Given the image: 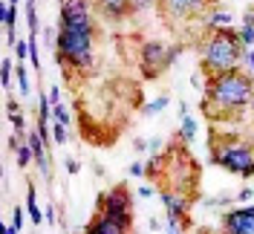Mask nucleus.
<instances>
[{"label":"nucleus","instance_id":"1","mask_svg":"<svg viewBox=\"0 0 254 234\" xmlns=\"http://www.w3.org/2000/svg\"><path fill=\"white\" fill-rule=\"evenodd\" d=\"M254 98V84L252 78L246 76L243 70H228L220 76L205 78V101L202 110L208 116H237L246 104H252Z\"/></svg>","mask_w":254,"mask_h":234},{"label":"nucleus","instance_id":"2","mask_svg":"<svg viewBox=\"0 0 254 234\" xmlns=\"http://www.w3.org/2000/svg\"><path fill=\"white\" fill-rule=\"evenodd\" d=\"M243 41H240L237 29H211L208 38L199 47V67L205 78L228 73V70H237L240 58H243Z\"/></svg>","mask_w":254,"mask_h":234},{"label":"nucleus","instance_id":"3","mask_svg":"<svg viewBox=\"0 0 254 234\" xmlns=\"http://www.w3.org/2000/svg\"><path fill=\"white\" fill-rule=\"evenodd\" d=\"M211 165H220L222 171L234 173L240 179H249L254 176V145L246 139H217L211 142V156H208Z\"/></svg>","mask_w":254,"mask_h":234},{"label":"nucleus","instance_id":"4","mask_svg":"<svg viewBox=\"0 0 254 234\" xmlns=\"http://www.w3.org/2000/svg\"><path fill=\"white\" fill-rule=\"evenodd\" d=\"M55 55H58V61H61L64 73H66V67H69V70H75L81 76H87L95 67V35H78V32L58 29Z\"/></svg>","mask_w":254,"mask_h":234},{"label":"nucleus","instance_id":"5","mask_svg":"<svg viewBox=\"0 0 254 234\" xmlns=\"http://www.w3.org/2000/svg\"><path fill=\"white\" fill-rule=\"evenodd\" d=\"M165 162L162 171H165V188H174V191H182L196 200V188H199V165L190 159L182 148H171L165 154Z\"/></svg>","mask_w":254,"mask_h":234},{"label":"nucleus","instance_id":"6","mask_svg":"<svg viewBox=\"0 0 254 234\" xmlns=\"http://www.w3.org/2000/svg\"><path fill=\"white\" fill-rule=\"evenodd\" d=\"M95 208L107 217L119 220L125 226H133V191L125 182H116L113 188H107L104 194H98Z\"/></svg>","mask_w":254,"mask_h":234},{"label":"nucleus","instance_id":"7","mask_svg":"<svg viewBox=\"0 0 254 234\" xmlns=\"http://www.w3.org/2000/svg\"><path fill=\"white\" fill-rule=\"evenodd\" d=\"M58 3H61L58 29L78 32V35H95V20H93L90 0H58Z\"/></svg>","mask_w":254,"mask_h":234},{"label":"nucleus","instance_id":"8","mask_svg":"<svg viewBox=\"0 0 254 234\" xmlns=\"http://www.w3.org/2000/svg\"><path fill=\"white\" fill-rule=\"evenodd\" d=\"M220 0H159V12L171 23H182L190 17H205L217 9Z\"/></svg>","mask_w":254,"mask_h":234},{"label":"nucleus","instance_id":"9","mask_svg":"<svg viewBox=\"0 0 254 234\" xmlns=\"http://www.w3.org/2000/svg\"><path fill=\"white\" fill-rule=\"evenodd\" d=\"M139 70L144 78H159L165 70H171L168 61V47L162 41H144L139 49Z\"/></svg>","mask_w":254,"mask_h":234},{"label":"nucleus","instance_id":"10","mask_svg":"<svg viewBox=\"0 0 254 234\" xmlns=\"http://www.w3.org/2000/svg\"><path fill=\"white\" fill-rule=\"evenodd\" d=\"M222 234H254V205L228 208L220 217Z\"/></svg>","mask_w":254,"mask_h":234},{"label":"nucleus","instance_id":"11","mask_svg":"<svg viewBox=\"0 0 254 234\" xmlns=\"http://www.w3.org/2000/svg\"><path fill=\"white\" fill-rule=\"evenodd\" d=\"M159 197L165 203V211L168 217H176V220H188L190 214V205H193V197L182 194V191H174V188H159Z\"/></svg>","mask_w":254,"mask_h":234},{"label":"nucleus","instance_id":"12","mask_svg":"<svg viewBox=\"0 0 254 234\" xmlns=\"http://www.w3.org/2000/svg\"><path fill=\"white\" fill-rule=\"evenodd\" d=\"M84 234H133V226H125V223H119V220H113L98 211L90 220V226L84 229Z\"/></svg>","mask_w":254,"mask_h":234},{"label":"nucleus","instance_id":"13","mask_svg":"<svg viewBox=\"0 0 254 234\" xmlns=\"http://www.w3.org/2000/svg\"><path fill=\"white\" fill-rule=\"evenodd\" d=\"M93 6L107 20H125L133 12V0H93Z\"/></svg>","mask_w":254,"mask_h":234},{"label":"nucleus","instance_id":"14","mask_svg":"<svg viewBox=\"0 0 254 234\" xmlns=\"http://www.w3.org/2000/svg\"><path fill=\"white\" fill-rule=\"evenodd\" d=\"M23 208H26V214H29V220L35 223V226L44 223V208L38 205V188L32 185V182L26 185V205H23Z\"/></svg>","mask_w":254,"mask_h":234},{"label":"nucleus","instance_id":"15","mask_svg":"<svg viewBox=\"0 0 254 234\" xmlns=\"http://www.w3.org/2000/svg\"><path fill=\"white\" fill-rule=\"evenodd\" d=\"M202 20H205L208 32H211V29H231V20H234V17H231V12H225V9H214V12H208Z\"/></svg>","mask_w":254,"mask_h":234},{"label":"nucleus","instance_id":"16","mask_svg":"<svg viewBox=\"0 0 254 234\" xmlns=\"http://www.w3.org/2000/svg\"><path fill=\"white\" fill-rule=\"evenodd\" d=\"M240 41H243V47L246 49H254V12L252 9H246V15H243V26L237 29Z\"/></svg>","mask_w":254,"mask_h":234},{"label":"nucleus","instance_id":"17","mask_svg":"<svg viewBox=\"0 0 254 234\" xmlns=\"http://www.w3.org/2000/svg\"><path fill=\"white\" fill-rule=\"evenodd\" d=\"M196 130L199 127H196V119L193 116H179V133L176 136H179L182 145H190V142L196 139Z\"/></svg>","mask_w":254,"mask_h":234},{"label":"nucleus","instance_id":"18","mask_svg":"<svg viewBox=\"0 0 254 234\" xmlns=\"http://www.w3.org/2000/svg\"><path fill=\"white\" fill-rule=\"evenodd\" d=\"M15 67H17V64L12 61V58H3V61H0V84H3V90H6V93H9V87H12Z\"/></svg>","mask_w":254,"mask_h":234},{"label":"nucleus","instance_id":"19","mask_svg":"<svg viewBox=\"0 0 254 234\" xmlns=\"http://www.w3.org/2000/svg\"><path fill=\"white\" fill-rule=\"evenodd\" d=\"M15 81H17V87H20V98L23 95H29V70H26V64H17L15 67Z\"/></svg>","mask_w":254,"mask_h":234},{"label":"nucleus","instance_id":"20","mask_svg":"<svg viewBox=\"0 0 254 234\" xmlns=\"http://www.w3.org/2000/svg\"><path fill=\"white\" fill-rule=\"evenodd\" d=\"M26 26H29V35H41V20H38V3H26Z\"/></svg>","mask_w":254,"mask_h":234},{"label":"nucleus","instance_id":"21","mask_svg":"<svg viewBox=\"0 0 254 234\" xmlns=\"http://www.w3.org/2000/svg\"><path fill=\"white\" fill-rule=\"evenodd\" d=\"M38 122H52V101H49V95H44L41 90V98H38Z\"/></svg>","mask_w":254,"mask_h":234},{"label":"nucleus","instance_id":"22","mask_svg":"<svg viewBox=\"0 0 254 234\" xmlns=\"http://www.w3.org/2000/svg\"><path fill=\"white\" fill-rule=\"evenodd\" d=\"M26 41H29V64H32V70H41L44 64H41V44H38V35H29Z\"/></svg>","mask_w":254,"mask_h":234},{"label":"nucleus","instance_id":"23","mask_svg":"<svg viewBox=\"0 0 254 234\" xmlns=\"http://www.w3.org/2000/svg\"><path fill=\"white\" fill-rule=\"evenodd\" d=\"M168 104H171V95H159V98H153L150 104H144L142 113H144V116H156V113H162Z\"/></svg>","mask_w":254,"mask_h":234},{"label":"nucleus","instance_id":"24","mask_svg":"<svg viewBox=\"0 0 254 234\" xmlns=\"http://www.w3.org/2000/svg\"><path fill=\"white\" fill-rule=\"evenodd\" d=\"M9 122H12V127H15L17 136H20V139H26V119H23V110H20V113H12V116H9Z\"/></svg>","mask_w":254,"mask_h":234},{"label":"nucleus","instance_id":"25","mask_svg":"<svg viewBox=\"0 0 254 234\" xmlns=\"http://www.w3.org/2000/svg\"><path fill=\"white\" fill-rule=\"evenodd\" d=\"M52 122H55V125L69 127V110L64 107V104H55V107H52Z\"/></svg>","mask_w":254,"mask_h":234},{"label":"nucleus","instance_id":"26","mask_svg":"<svg viewBox=\"0 0 254 234\" xmlns=\"http://www.w3.org/2000/svg\"><path fill=\"white\" fill-rule=\"evenodd\" d=\"M15 58H17V64H23L26 61V58H29V41H23V38H20V41H17L15 47Z\"/></svg>","mask_w":254,"mask_h":234},{"label":"nucleus","instance_id":"27","mask_svg":"<svg viewBox=\"0 0 254 234\" xmlns=\"http://www.w3.org/2000/svg\"><path fill=\"white\" fill-rule=\"evenodd\" d=\"M26 208H20V205H15V211H12V226H15L17 232H23V223H26Z\"/></svg>","mask_w":254,"mask_h":234},{"label":"nucleus","instance_id":"28","mask_svg":"<svg viewBox=\"0 0 254 234\" xmlns=\"http://www.w3.org/2000/svg\"><path fill=\"white\" fill-rule=\"evenodd\" d=\"M185 229H188V220L168 217V234H185Z\"/></svg>","mask_w":254,"mask_h":234},{"label":"nucleus","instance_id":"29","mask_svg":"<svg viewBox=\"0 0 254 234\" xmlns=\"http://www.w3.org/2000/svg\"><path fill=\"white\" fill-rule=\"evenodd\" d=\"M240 70H243V73H252V70H254V49H243V58H240Z\"/></svg>","mask_w":254,"mask_h":234},{"label":"nucleus","instance_id":"30","mask_svg":"<svg viewBox=\"0 0 254 234\" xmlns=\"http://www.w3.org/2000/svg\"><path fill=\"white\" fill-rule=\"evenodd\" d=\"M52 142H55V145H66V127L64 125L52 127Z\"/></svg>","mask_w":254,"mask_h":234},{"label":"nucleus","instance_id":"31","mask_svg":"<svg viewBox=\"0 0 254 234\" xmlns=\"http://www.w3.org/2000/svg\"><path fill=\"white\" fill-rule=\"evenodd\" d=\"M130 176H147V162H133L130 168H127Z\"/></svg>","mask_w":254,"mask_h":234},{"label":"nucleus","instance_id":"32","mask_svg":"<svg viewBox=\"0 0 254 234\" xmlns=\"http://www.w3.org/2000/svg\"><path fill=\"white\" fill-rule=\"evenodd\" d=\"M159 0H133V12H147V9H153Z\"/></svg>","mask_w":254,"mask_h":234},{"label":"nucleus","instance_id":"33","mask_svg":"<svg viewBox=\"0 0 254 234\" xmlns=\"http://www.w3.org/2000/svg\"><path fill=\"white\" fill-rule=\"evenodd\" d=\"M182 55V44H174V47H168V61H171V67L176 64V58Z\"/></svg>","mask_w":254,"mask_h":234},{"label":"nucleus","instance_id":"34","mask_svg":"<svg viewBox=\"0 0 254 234\" xmlns=\"http://www.w3.org/2000/svg\"><path fill=\"white\" fill-rule=\"evenodd\" d=\"M44 217H47V223H49V226H55V205H52V203H47V205H44Z\"/></svg>","mask_w":254,"mask_h":234},{"label":"nucleus","instance_id":"35","mask_svg":"<svg viewBox=\"0 0 254 234\" xmlns=\"http://www.w3.org/2000/svg\"><path fill=\"white\" fill-rule=\"evenodd\" d=\"M153 194H159V191H156L153 185H142V188H139V197H142V200H150Z\"/></svg>","mask_w":254,"mask_h":234},{"label":"nucleus","instance_id":"36","mask_svg":"<svg viewBox=\"0 0 254 234\" xmlns=\"http://www.w3.org/2000/svg\"><path fill=\"white\" fill-rule=\"evenodd\" d=\"M252 197H254V188H240V194H237V200H240V203H249Z\"/></svg>","mask_w":254,"mask_h":234},{"label":"nucleus","instance_id":"37","mask_svg":"<svg viewBox=\"0 0 254 234\" xmlns=\"http://www.w3.org/2000/svg\"><path fill=\"white\" fill-rule=\"evenodd\" d=\"M49 101H52V107H55V104H61V90H58V87H49Z\"/></svg>","mask_w":254,"mask_h":234},{"label":"nucleus","instance_id":"38","mask_svg":"<svg viewBox=\"0 0 254 234\" xmlns=\"http://www.w3.org/2000/svg\"><path fill=\"white\" fill-rule=\"evenodd\" d=\"M147 151H150V156H156L162 151V139H147Z\"/></svg>","mask_w":254,"mask_h":234},{"label":"nucleus","instance_id":"39","mask_svg":"<svg viewBox=\"0 0 254 234\" xmlns=\"http://www.w3.org/2000/svg\"><path fill=\"white\" fill-rule=\"evenodd\" d=\"M64 165H66V171L72 173V176H75V173L81 171V165H78V162H75V159H66V162H64Z\"/></svg>","mask_w":254,"mask_h":234},{"label":"nucleus","instance_id":"40","mask_svg":"<svg viewBox=\"0 0 254 234\" xmlns=\"http://www.w3.org/2000/svg\"><path fill=\"white\" fill-rule=\"evenodd\" d=\"M38 133L44 136V142H49V133H52V130H49V125H47V122H38Z\"/></svg>","mask_w":254,"mask_h":234},{"label":"nucleus","instance_id":"41","mask_svg":"<svg viewBox=\"0 0 254 234\" xmlns=\"http://www.w3.org/2000/svg\"><path fill=\"white\" fill-rule=\"evenodd\" d=\"M190 84H193L196 90H202V87H205V84H202V73H193V76H190Z\"/></svg>","mask_w":254,"mask_h":234},{"label":"nucleus","instance_id":"42","mask_svg":"<svg viewBox=\"0 0 254 234\" xmlns=\"http://www.w3.org/2000/svg\"><path fill=\"white\" fill-rule=\"evenodd\" d=\"M133 148H136L139 154H142V151H147V139H136V142H133Z\"/></svg>","mask_w":254,"mask_h":234},{"label":"nucleus","instance_id":"43","mask_svg":"<svg viewBox=\"0 0 254 234\" xmlns=\"http://www.w3.org/2000/svg\"><path fill=\"white\" fill-rule=\"evenodd\" d=\"M147 226H150V232H156V229H159V217H150V220H147Z\"/></svg>","mask_w":254,"mask_h":234},{"label":"nucleus","instance_id":"44","mask_svg":"<svg viewBox=\"0 0 254 234\" xmlns=\"http://www.w3.org/2000/svg\"><path fill=\"white\" fill-rule=\"evenodd\" d=\"M3 234H20V232H17L15 226H3Z\"/></svg>","mask_w":254,"mask_h":234},{"label":"nucleus","instance_id":"45","mask_svg":"<svg viewBox=\"0 0 254 234\" xmlns=\"http://www.w3.org/2000/svg\"><path fill=\"white\" fill-rule=\"evenodd\" d=\"M246 76H249V78H252V84H254V70H252V73H246Z\"/></svg>","mask_w":254,"mask_h":234},{"label":"nucleus","instance_id":"46","mask_svg":"<svg viewBox=\"0 0 254 234\" xmlns=\"http://www.w3.org/2000/svg\"><path fill=\"white\" fill-rule=\"evenodd\" d=\"M252 110H254V98H252Z\"/></svg>","mask_w":254,"mask_h":234},{"label":"nucleus","instance_id":"47","mask_svg":"<svg viewBox=\"0 0 254 234\" xmlns=\"http://www.w3.org/2000/svg\"><path fill=\"white\" fill-rule=\"evenodd\" d=\"M252 12H254V6H252Z\"/></svg>","mask_w":254,"mask_h":234}]
</instances>
